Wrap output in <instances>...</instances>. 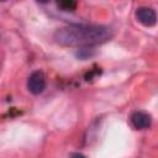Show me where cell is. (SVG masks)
<instances>
[{"label": "cell", "mask_w": 158, "mask_h": 158, "mask_svg": "<svg viewBox=\"0 0 158 158\" xmlns=\"http://www.w3.org/2000/svg\"><path fill=\"white\" fill-rule=\"evenodd\" d=\"M75 54H77V57L80 58V59H86V58H89L90 56H93L94 52H93L90 48H85V47H83V48H80Z\"/></svg>", "instance_id": "cell-6"}, {"label": "cell", "mask_w": 158, "mask_h": 158, "mask_svg": "<svg viewBox=\"0 0 158 158\" xmlns=\"http://www.w3.org/2000/svg\"><path fill=\"white\" fill-rule=\"evenodd\" d=\"M47 85L46 81V77L43 74V72L41 70H35L30 74L28 79H27V90L33 94V95H40L44 91Z\"/></svg>", "instance_id": "cell-2"}, {"label": "cell", "mask_w": 158, "mask_h": 158, "mask_svg": "<svg viewBox=\"0 0 158 158\" xmlns=\"http://www.w3.org/2000/svg\"><path fill=\"white\" fill-rule=\"evenodd\" d=\"M70 158H86V157L80 152H73L70 153Z\"/></svg>", "instance_id": "cell-7"}, {"label": "cell", "mask_w": 158, "mask_h": 158, "mask_svg": "<svg viewBox=\"0 0 158 158\" xmlns=\"http://www.w3.org/2000/svg\"><path fill=\"white\" fill-rule=\"evenodd\" d=\"M130 122L136 130H146L151 126V115L144 111H135L130 116Z\"/></svg>", "instance_id": "cell-4"}, {"label": "cell", "mask_w": 158, "mask_h": 158, "mask_svg": "<svg viewBox=\"0 0 158 158\" xmlns=\"http://www.w3.org/2000/svg\"><path fill=\"white\" fill-rule=\"evenodd\" d=\"M57 5H58V7L62 9V11H74V9L77 6V2H74V1H64V2H58Z\"/></svg>", "instance_id": "cell-5"}, {"label": "cell", "mask_w": 158, "mask_h": 158, "mask_svg": "<svg viewBox=\"0 0 158 158\" xmlns=\"http://www.w3.org/2000/svg\"><path fill=\"white\" fill-rule=\"evenodd\" d=\"M112 30L104 25H67L54 31V41L65 47H86L107 42Z\"/></svg>", "instance_id": "cell-1"}, {"label": "cell", "mask_w": 158, "mask_h": 158, "mask_svg": "<svg viewBox=\"0 0 158 158\" xmlns=\"http://www.w3.org/2000/svg\"><path fill=\"white\" fill-rule=\"evenodd\" d=\"M135 16L137 19V21L146 26V27H152L157 23L158 21V15L154 9L149 7V6H141L136 10L135 12Z\"/></svg>", "instance_id": "cell-3"}]
</instances>
